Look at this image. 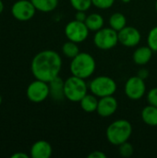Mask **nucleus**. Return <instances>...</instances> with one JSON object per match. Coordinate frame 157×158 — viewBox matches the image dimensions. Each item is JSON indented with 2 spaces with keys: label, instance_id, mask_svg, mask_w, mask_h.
Masks as SVG:
<instances>
[{
  "label": "nucleus",
  "instance_id": "obj_9",
  "mask_svg": "<svg viewBox=\"0 0 157 158\" xmlns=\"http://www.w3.org/2000/svg\"><path fill=\"white\" fill-rule=\"evenodd\" d=\"M124 91L126 95L130 100H140L146 92L144 79L141 78L138 75L130 77L125 83Z\"/></svg>",
  "mask_w": 157,
  "mask_h": 158
},
{
  "label": "nucleus",
  "instance_id": "obj_30",
  "mask_svg": "<svg viewBox=\"0 0 157 158\" xmlns=\"http://www.w3.org/2000/svg\"><path fill=\"white\" fill-rule=\"evenodd\" d=\"M147 75H148V72H147L146 70H144V69L141 70V71L139 72V74H138V76H140V77L143 78V79H145V78L147 77Z\"/></svg>",
  "mask_w": 157,
  "mask_h": 158
},
{
  "label": "nucleus",
  "instance_id": "obj_6",
  "mask_svg": "<svg viewBox=\"0 0 157 158\" xmlns=\"http://www.w3.org/2000/svg\"><path fill=\"white\" fill-rule=\"evenodd\" d=\"M93 44L101 50H110L118 44V32L111 27H103L99 31H95Z\"/></svg>",
  "mask_w": 157,
  "mask_h": 158
},
{
  "label": "nucleus",
  "instance_id": "obj_19",
  "mask_svg": "<svg viewBox=\"0 0 157 158\" xmlns=\"http://www.w3.org/2000/svg\"><path fill=\"white\" fill-rule=\"evenodd\" d=\"M109 26L117 31L118 32L127 26V19L124 14L116 12L112 14L109 18Z\"/></svg>",
  "mask_w": 157,
  "mask_h": 158
},
{
  "label": "nucleus",
  "instance_id": "obj_18",
  "mask_svg": "<svg viewBox=\"0 0 157 158\" xmlns=\"http://www.w3.org/2000/svg\"><path fill=\"white\" fill-rule=\"evenodd\" d=\"M80 105L81 109L86 112V113H93L95 112L97 109V106H98V100H97V96H95L94 94H86L81 101H80Z\"/></svg>",
  "mask_w": 157,
  "mask_h": 158
},
{
  "label": "nucleus",
  "instance_id": "obj_28",
  "mask_svg": "<svg viewBox=\"0 0 157 158\" xmlns=\"http://www.w3.org/2000/svg\"><path fill=\"white\" fill-rule=\"evenodd\" d=\"M87 16L85 14V11H77L76 15H75V19L80 20V21H85Z\"/></svg>",
  "mask_w": 157,
  "mask_h": 158
},
{
  "label": "nucleus",
  "instance_id": "obj_15",
  "mask_svg": "<svg viewBox=\"0 0 157 158\" xmlns=\"http://www.w3.org/2000/svg\"><path fill=\"white\" fill-rule=\"evenodd\" d=\"M153 50L149 46H142L137 48L132 56L133 61L135 64L139 66L146 65L152 58L153 56Z\"/></svg>",
  "mask_w": 157,
  "mask_h": 158
},
{
  "label": "nucleus",
  "instance_id": "obj_22",
  "mask_svg": "<svg viewBox=\"0 0 157 158\" xmlns=\"http://www.w3.org/2000/svg\"><path fill=\"white\" fill-rule=\"evenodd\" d=\"M72 7L77 11H86L88 10L92 5V0H69Z\"/></svg>",
  "mask_w": 157,
  "mask_h": 158
},
{
  "label": "nucleus",
  "instance_id": "obj_11",
  "mask_svg": "<svg viewBox=\"0 0 157 158\" xmlns=\"http://www.w3.org/2000/svg\"><path fill=\"white\" fill-rule=\"evenodd\" d=\"M142 35L138 29L126 26L118 31V43L126 47H134L141 42Z\"/></svg>",
  "mask_w": 157,
  "mask_h": 158
},
{
  "label": "nucleus",
  "instance_id": "obj_21",
  "mask_svg": "<svg viewBox=\"0 0 157 158\" xmlns=\"http://www.w3.org/2000/svg\"><path fill=\"white\" fill-rule=\"evenodd\" d=\"M62 53L66 57H68V58L72 59L80 53V49H79V46H78L77 43L68 40V42H66L63 44Z\"/></svg>",
  "mask_w": 157,
  "mask_h": 158
},
{
  "label": "nucleus",
  "instance_id": "obj_7",
  "mask_svg": "<svg viewBox=\"0 0 157 158\" xmlns=\"http://www.w3.org/2000/svg\"><path fill=\"white\" fill-rule=\"evenodd\" d=\"M90 30L86 26L85 22L77 19L69 21L65 27L66 37L77 44L84 42L89 36Z\"/></svg>",
  "mask_w": 157,
  "mask_h": 158
},
{
  "label": "nucleus",
  "instance_id": "obj_4",
  "mask_svg": "<svg viewBox=\"0 0 157 158\" xmlns=\"http://www.w3.org/2000/svg\"><path fill=\"white\" fill-rule=\"evenodd\" d=\"M88 86L84 79L72 75L64 82L65 97L70 102H79L87 94Z\"/></svg>",
  "mask_w": 157,
  "mask_h": 158
},
{
  "label": "nucleus",
  "instance_id": "obj_13",
  "mask_svg": "<svg viewBox=\"0 0 157 158\" xmlns=\"http://www.w3.org/2000/svg\"><path fill=\"white\" fill-rule=\"evenodd\" d=\"M52 153L51 144L43 140L35 142L31 148V156L32 158H49Z\"/></svg>",
  "mask_w": 157,
  "mask_h": 158
},
{
  "label": "nucleus",
  "instance_id": "obj_5",
  "mask_svg": "<svg viewBox=\"0 0 157 158\" xmlns=\"http://www.w3.org/2000/svg\"><path fill=\"white\" fill-rule=\"evenodd\" d=\"M89 89L93 94L101 98L113 95L117 91L116 81L108 76H98L92 80Z\"/></svg>",
  "mask_w": 157,
  "mask_h": 158
},
{
  "label": "nucleus",
  "instance_id": "obj_17",
  "mask_svg": "<svg viewBox=\"0 0 157 158\" xmlns=\"http://www.w3.org/2000/svg\"><path fill=\"white\" fill-rule=\"evenodd\" d=\"M84 22L90 31H97L104 27L105 20H104V18L102 15H100L98 13H92L89 16H87Z\"/></svg>",
  "mask_w": 157,
  "mask_h": 158
},
{
  "label": "nucleus",
  "instance_id": "obj_33",
  "mask_svg": "<svg viewBox=\"0 0 157 158\" xmlns=\"http://www.w3.org/2000/svg\"><path fill=\"white\" fill-rule=\"evenodd\" d=\"M155 9H156V12H157V0H156V3H155Z\"/></svg>",
  "mask_w": 157,
  "mask_h": 158
},
{
  "label": "nucleus",
  "instance_id": "obj_23",
  "mask_svg": "<svg viewBox=\"0 0 157 158\" xmlns=\"http://www.w3.org/2000/svg\"><path fill=\"white\" fill-rule=\"evenodd\" d=\"M147 44H148V46L154 52H157V26L154 27L149 31V34L147 37Z\"/></svg>",
  "mask_w": 157,
  "mask_h": 158
},
{
  "label": "nucleus",
  "instance_id": "obj_26",
  "mask_svg": "<svg viewBox=\"0 0 157 158\" xmlns=\"http://www.w3.org/2000/svg\"><path fill=\"white\" fill-rule=\"evenodd\" d=\"M147 101L149 105L157 106V87L151 89L147 94Z\"/></svg>",
  "mask_w": 157,
  "mask_h": 158
},
{
  "label": "nucleus",
  "instance_id": "obj_3",
  "mask_svg": "<svg viewBox=\"0 0 157 158\" xmlns=\"http://www.w3.org/2000/svg\"><path fill=\"white\" fill-rule=\"evenodd\" d=\"M132 134V126L127 119H118L112 122L106 129L107 141L116 146L128 142Z\"/></svg>",
  "mask_w": 157,
  "mask_h": 158
},
{
  "label": "nucleus",
  "instance_id": "obj_16",
  "mask_svg": "<svg viewBox=\"0 0 157 158\" xmlns=\"http://www.w3.org/2000/svg\"><path fill=\"white\" fill-rule=\"evenodd\" d=\"M142 119L143 121L152 127L157 126V106L149 105L145 106L142 111Z\"/></svg>",
  "mask_w": 157,
  "mask_h": 158
},
{
  "label": "nucleus",
  "instance_id": "obj_14",
  "mask_svg": "<svg viewBox=\"0 0 157 158\" xmlns=\"http://www.w3.org/2000/svg\"><path fill=\"white\" fill-rule=\"evenodd\" d=\"M64 82L63 80L57 76L54 80H52L49 84V90H50V95L51 97L56 101H62L65 97L64 93Z\"/></svg>",
  "mask_w": 157,
  "mask_h": 158
},
{
  "label": "nucleus",
  "instance_id": "obj_24",
  "mask_svg": "<svg viewBox=\"0 0 157 158\" xmlns=\"http://www.w3.org/2000/svg\"><path fill=\"white\" fill-rule=\"evenodd\" d=\"M118 147H119V154L123 157H130L134 153L133 145L129 142H125L121 143L120 145H118Z\"/></svg>",
  "mask_w": 157,
  "mask_h": 158
},
{
  "label": "nucleus",
  "instance_id": "obj_10",
  "mask_svg": "<svg viewBox=\"0 0 157 158\" xmlns=\"http://www.w3.org/2000/svg\"><path fill=\"white\" fill-rule=\"evenodd\" d=\"M36 8L29 0H19L12 6L11 13L13 17L20 21H27L33 18Z\"/></svg>",
  "mask_w": 157,
  "mask_h": 158
},
{
  "label": "nucleus",
  "instance_id": "obj_1",
  "mask_svg": "<svg viewBox=\"0 0 157 158\" xmlns=\"http://www.w3.org/2000/svg\"><path fill=\"white\" fill-rule=\"evenodd\" d=\"M62 68L60 55L53 50H43L33 57L31 69L35 79L50 82L56 78Z\"/></svg>",
  "mask_w": 157,
  "mask_h": 158
},
{
  "label": "nucleus",
  "instance_id": "obj_31",
  "mask_svg": "<svg viewBox=\"0 0 157 158\" xmlns=\"http://www.w3.org/2000/svg\"><path fill=\"white\" fill-rule=\"evenodd\" d=\"M3 10H4V4H3L2 0H0V14L3 12Z\"/></svg>",
  "mask_w": 157,
  "mask_h": 158
},
{
  "label": "nucleus",
  "instance_id": "obj_2",
  "mask_svg": "<svg viewBox=\"0 0 157 158\" xmlns=\"http://www.w3.org/2000/svg\"><path fill=\"white\" fill-rule=\"evenodd\" d=\"M71 74L81 79H88L91 77L96 69V62L94 57L89 53H79L70 62Z\"/></svg>",
  "mask_w": 157,
  "mask_h": 158
},
{
  "label": "nucleus",
  "instance_id": "obj_27",
  "mask_svg": "<svg viewBox=\"0 0 157 158\" xmlns=\"http://www.w3.org/2000/svg\"><path fill=\"white\" fill-rule=\"evenodd\" d=\"M106 155L102 151H93L88 155V158H106Z\"/></svg>",
  "mask_w": 157,
  "mask_h": 158
},
{
  "label": "nucleus",
  "instance_id": "obj_25",
  "mask_svg": "<svg viewBox=\"0 0 157 158\" xmlns=\"http://www.w3.org/2000/svg\"><path fill=\"white\" fill-rule=\"evenodd\" d=\"M92 2H93V5L97 8L107 9V8H110L114 5L115 0H92Z\"/></svg>",
  "mask_w": 157,
  "mask_h": 158
},
{
  "label": "nucleus",
  "instance_id": "obj_34",
  "mask_svg": "<svg viewBox=\"0 0 157 158\" xmlns=\"http://www.w3.org/2000/svg\"><path fill=\"white\" fill-rule=\"evenodd\" d=\"M1 103H2V97L0 96V105H1Z\"/></svg>",
  "mask_w": 157,
  "mask_h": 158
},
{
  "label": "nucleus",
  "instance_id": "obj_29",
  "mask_svg": "<svg viewBox=\"0 0 157 158\" xmlns=\"http://www.w3.org/2000/svg\"><path fill=\"white\" fill-rule=\"evenodd\" d=\"M11 158H29V156L24 153H16L11 156Z\"/></svg>",
  "mask_w": 157,
  "mask_h": 158
},
{
  "label": "nucleus",
  "instance_id": "obj_32",
  "mask_svg": "<svg viewBox=\"0 0 157 158\" xmlns=\"http://www.w3.org/2000/svg\"><path fill=\"white\" fill-rule=\"evenodd\" d=\"M121 1H122L123 3H125V4H128V3H130L131 0H121Z\"/></svg>",
  "mask_w": 157,
  "mask_h": 158
},
{
  "label": "nucleus",
  "instance_id": "obj_8",
  "mask_svg": "<svg viewBox=\"0 0 157 158\" xmlns=\"http://www.w3.org/2000/svg\"><path fill=\"white\" fill-rule=\"evenodd\" d=\"M50 95L49 84L43 81L35 80L27 88V97L33 103L43 102Z\"/></svg>",
  "mask_w": 157,
  "mask_h": 158
},
{
  "label": "nucleus",
  "instance_id": "obj_20",
  "mask_svg": "<svg viewBox=\"0 0 157 158\" xmlns=\"http://www.w3.org/2000/svg\"><path fill=\"white\" fill-rule=\"evenodd\" d=\"M36 10L41 12H51L56 6L58 0H31Z\"/></svg>",
  "mask_w": 157,
  "mask_h": 158
},
{
  "label": "nucleus",
  "instance_id": "obj_12",
  "mask_svg": "<svg viewBox=\"0 0 157 158\" xmlns=\"http://www.w3.org/2000/svg\"><path fill=\"white\" fill-rule=\"evenodd\" d=\"M118 101L113 95L101 97L98 100L96 112L102 118H108L115 114V112L118 109Z\"/></svg>",
  "mask_w": 157,
  "mask_h": 158
}]
</instances>
